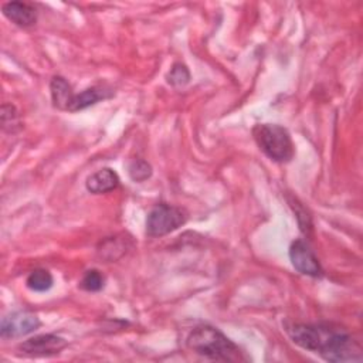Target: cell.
Here are the masks:
<instances>
[{
  "instance_id": "cell-1",
  "label": "cell",
  "mask_w": 363,
  "mask_h": 363,
  "mask_svg": "<svg viewBox=\"0 0 363 363\" xmlns=\"http://www.w3.org/2000/svg\"><path fill=\"white\" fill-rule=\"evenodd\" d=\"M286 333L295 345L328 362H360L363 357L360 345L335 323H292L286 326Z\"/></svg>"
},
{
  "instance_id": "cell-2",
  "label": "cell",
  "mask_w": 363,
  "mask_h": 363,
  "mask_svg": "<svg viewBox=\"0 0 363 363\" xmlns=\"http://www.w3.org/2000/svg\"><path fill=\"white\" fill-rule=\"evenodd\" d=\"M187 347L210 360L241 362L244 360L240 347L223 332L210 325L196 326L187 336Z\"/></svg>"
},
{
  "instance_id": "cell-3",
  "label": "cell",
  "mask_w": 363,
  "mask_h": 363,
  "mask_svg": "<svg viewBox=\"0 0 363 363\" xmlns=\"http://www.w3.org/2000/svg\"><path fill=\"white\" fill-rule=\"evenodd\" d=\"M252 136L261 152L274 162H289L294 157V143L289 132L275 123L255 125Z\"/></svg>"
},
{
  "instance_id": "cell-4",
  "label": "cell",
  "mask_w": 363,
  "mask_h": 363,
  "mask_svg": "<svg viewBox=\"0 0 363 363\" xmlns=\"http://www.w3.org/2000/svg\"><path fill=\"white\" fill-rule=\"evenodd\" d=\"M187 220V214L183 208L170 204L155 206L146 218V234L149 237L166 235L179 227H182Z\"/></svg>"
},
{
  "instance_id": "cell-5",
  "label": "cell",
  "mask_w": 363,
  "mask_h": 363,
  "mask_svg": "<svg viewBox=\"0 0 363 363\" xmlns=\"http://www.w3.org/2000/svg\"><path fill=\"white\" fill-rule=\"evenodd\" d=\"M40 328V319L30 312H13L1 319L0 335L3 339L26 336Z\"/></svg>"
},
{
  "instance_id": "cell-6",
  "label": "cell",
  "mask_w": 363,
  "mask_h": 363,
  "mask_svg": "<svg viewBox=\"0 0 363 363\" xmlns=\"http://www.w3.org/2000/svg\"><path fill=\"white\" fill-rule=\"evenodd\" d=\"M67 345L68 343L64 337L47 333L24 340L18 345V350L28 356H51L58 354Z\"/></svg>"
},
{
  "instance_id": "cell-7",
  "label": "cell",
  "mask_w": 363,
  "mask_h": 363,
  "mask_svg": "<svg viewBox=\"0 0 363 363\" xmlns=\"http://www.w3.org/2000/svg\"><path fill=\"white\" fill-rule=\"evenodd\" d=\"M289 258L296 271L309 277H320L322 267L309 248V245L302 240H295L289 247Z\"/></svg>"
},
{
  "instance_id": "cell-8",
  "label": "cell",
  "mask_w": 363,
  "mask_h": 363,
  "mask_svg": "<svg viewBox=\"0 0 363 363\" xmlns=\"http://www.w3.org/2000/svg\"><path fill=\"white\" fill-rule=\"evenodd\" d=\"M1 10H3V14L11 23H14L16 26H20V27H30V26L35 24V21H37V11L28 3L9 1V3L3 4Z\"/></svg>"
},
{
  "instance_id": "cell-9",
  "label": "cell",
  "mask_w": 363,
  "mask_h": 363,
  "mask_svg": "<svg viewBox=\"0 0 363 363\" xmlns=\"http://www.w3.org/2000/svg\"><path fill=\"white\" fill-rule=\"evenodd\" d=\"M88 191L94 194H102L115 190L119 186V176L109 167H104L92 173L85 183Z\"/></svg>"
},
{
  "instance_id": "cell-10",
  "label": "cell",
  "mask_w": 363,
  "mask_h": 363,
  "mask_svg": "<svg viewBox=\"0 0 363 363\" xmlns=\"http://www.w3.org/2000/svg\"><path fill=\"white\" fill-rule=\"evenodd\" d=\"M112 94L105 89V88H101V86H91V88H86L84 91H81L79 94H75L71 99V104L68 106L67 111L69 112H77V111H82L91 105H95L98 104L99 101L102 99H106L109 98Z\"/></svg>"
},
{
  "instance_id": "cell-11",
  "label": "cell",
  "mask_w": 363,
  "mask_h": 363,
  "mask_svg": "<svg viewBox=\"0 0 363 363\" xmlns=\"http://www.w3.org/2000/svg\"><path fill=\"white\" fill-rule=\"evenodd\" d=\"M50 91H51V99L54 105L60 109H68L72 96L75 95L72 92L71 85L65 81L62 77H54L50 82Z\"/></svg>"
},
{
  "instance_id": "cell-12",
  "label": "cell",
  "mask_w": 363,
  "mask_h": 363,
  "mask_svg": "<svg viewBox=\"0 0 363 363\" xmlns=\"http://www.w3.org/2000/svg\"><path fill=\"white\" fill-rule=\"evenodd\" d=\"M52 284H54L52 275L47 269H41V268L31 271L26 279L27 288L34 292H45L52 286Z\"/></svg>"
},
{
  "instance_id": "cell-13",
  "label": "cell",
  "mask_w": 363,
  "mask_h": 363,
  "mask_svg": "<svg viewBox=\"0 0 363 363\" xmlns=\"http://www.w3.org/2000/svg\"><path fill=\"white\" fill-rule=\"evenodd\" d=\"M104 285L105 277L98 269H88L79 282V286L88 292H98L104 288Z\"/></svg>"
},
{
  "instance_id": "cell-14",
  "label": "cell",
  "mask_w": 363,
  "mask_h": 363,
  "mask_svg": "<svg viewBox=\"0 0 363 363\" xmlns=\"http://www.w3.org/2000/svg\"><path fill=\"white\" fill-rule=\"evenodd\" d=\"M152 174V167L145 160H133L129 164V176L135 182H143Z\"/></svg>"
},
{
  "instance_id": "cell-15",
  "label": "cell",
  "mask_w": 363,
  "mask_h": 363,
  "mask_svg": "<svg viewBox=\"0 0 363 363\" xmlns=\"http://www.w3.org/2000/svg\"><path fill=\"white\" fill-rule=\"evenodd\" d=\"M190 79V72L184 64H174L167 74V82L172 85H186Z\"/></svg>"
}]
</instances>
